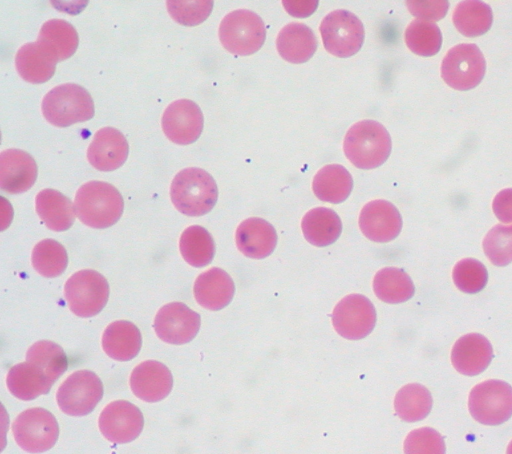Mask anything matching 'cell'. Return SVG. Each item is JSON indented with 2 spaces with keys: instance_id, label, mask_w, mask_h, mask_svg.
<instances>
[{
  "instance_id": "obj_1",
  "label": "cell",
  "mask_w": 512,
  "mask_h": 454,
  "mask_svg": "<svg viewBox=\"0 0 512 454\" xmlns=\"http://www.w3.org/2000/svg\"><path fill=\"white\" fill-rule=\"evenodd\" d=\"M124 201L120 192L103 181H89L76 192L74 210L85 225L103 229L115 224L121 217Z\"/></svg>"
},
{
  "instance_id": "obj_2",
  "label": "cell",
  "mask_w": 512,
  "mask_h": 454,
  "mask_svg": "<svg viewBox=\"0 0 512 454\" xmlns=\"http://www.w3.org/2000/svg\"><path fill=\"white\" fill-rule=\"evenodd\" d=\"M391 137L386 128L374 120H362L347 131L343 151L359 169H374L382 165L391 153Z\"/></svg>"
},
{
  "instance_id": "obj_3",
  "label": "cell",
  "mask_w": 512,
  "mask_h": 454,
  "mask_svg": "<svg viewBox=\"0 0 512 454\" xmlns=\"http://www.w3.org/2000/svg\"><path fill=\"white\" fill-rule=\"evenodd\" d=\"M175 208L187 216H202L215 206L218 188L213 177L205 170L190 167L178 172L170 187Z\"/></svg>"
},
{
  "instance_id": "obj_4",
  "label": "cell",
  "mask_w": 512,
  "mask_h": 454,
  "mask_svg": "<svg viewBox=\"0 0 512 454\" xmlns=\"http://www.w3.org/2000/svg\"><path fill=\"white\" fill-rule=\"evenodd\" d=\"M41 110L45 119L56 127H67L94 116V103L89 92L75 83L51 89L43 98Z\"/></svg>"
},
{
  "instance_id": "obj_5",
  "label": "cell",
  "mask_w": 512,
  "mask_h": 454,
  "mask_svg": "<svg viewBox=\"0 0 512 454\" xmlns=\"http://www.w3.org/2000/svg\"><path fill=\"white\" fill-rule=\"evenodd\" d=\"M266 29L263 20L246 9L228 13L219 25V39L230 53L247 56L257 52L265 42Z\"/></svg>"
},
{
  "instance_id": "obj_6",
  "label": "cell",
  "mask_w": 512,
  "mask_h": 454,
  "mask_svg": "<svg viewBox=\"0 0 512 454\" xmlns=\"http://www.w3.org/2000/svg\"><path fill=\"white\" fill-rule=\"evenodd\" d=\"M468 408L479 423L500 425L512 416V386L497 379L483 381L470 391Z\"/></svg>"
},
{
  "instance_id": "obj_7",
  "label": "cell",
  "mask_w": 512,
  "mask_h": 454,
  "mask_svg": "<svg viewBox=\"0 0 512 454\" xmlns=\"http://www.w3.org/2000/svg\"><path fill=\"white\" fill-rule=\"evenodd\" d=\"M64 296L69 309L77 316L88 318L98 314L109 297V284L99 272L84 269L66 281Z\"/></svg>"
},
{
  "instance_id": "obj_8",
  "label": "cell",
  "mask_w": 512,
  "mask_h": 454,
  "mask_svg": "<svg viewBox=\"0 0 512 454\" xmlns=\"http://www.w3.org/2000/svg\"><path fill=\"white\" fill-rule=\"evenodd\" d=\"M320 34L325 49L332 55L347 58L356 54L364 42V26L350 11L335 10L321 21Z\"/></svg>"
},
{
  "instance_id": "obj_9",
  "label": "cell",
  "mask_w": 512,
  "mask_h": 454,
  "mask_svg": "<svg viewBox=\"0 0 512 454\" xmlns=\"http://www.w3.org/2000/svg\"><path fill=\"white\" fill-rule=\"evenodd\" d=\"M16 443L29 453L51 449L59 435V426L51 412L36 407L23 411L12 423Z\"/></svg>"
},
{
  "instance_id": "obj_10",
  "label": "cell",
  "mask_w": 512,
  "mask_h": 454,
  "mask_svg": "<svg viewBox=\"0 0 512 454\" xmlns=\"http://www.w3.org/2000/svg\"><path fill=\"white\" fill-rule=\"evenodd\" d=\"M486 61L475 44L465 43L452 47L441 64L442 79L450 87L465 91L476 87L483 79Z\"/></svg>"
},
{
  "instance_id": "obj_11",
  "label": "cell",
  "mask_w": 512,
  "mask_h": 454,
  "mask_svg": "<svg viewBox=\"0 0 512 454\" xmlns=\"http://www.w3.org/2000/svg\"><path fill=\"white\" fill-rule=\"evenodd\" d=\"M102 396L100 378L92 371L79 370L69 375L59 386L56 400L65 414L84 416L94 410Z\"/></svg>"
},
{
  "instance_id": "obj_12",
  "label": "cell",
  "mask_w": 512,
  "mask_h": 454,
  "mask_svg": "<svg viewBox=\"0 0 512 454\" xmlns=\"http://www.w3.org/2000/svg\"><path fill=\"white\" fill-rule=\"evenodd\" d=\"M376 323V310L372 302L361 294H350L341 299L332 312L336 332L349 340L369 335Z\"/></svg>"
},
{
  "instance_id": "obj_13",
  "label": "cell",
  "mask_w": 512,
  "mask_h": 454,
  "mask_svg": "<svg viewBox=\"0 0 512 454\" xmlns=\"http://www.w3.org/2000/svg\"><path fill=\"white\" fill-rule=\"evenodd\" d=\"M201 318L198 313L181 302H171L159 309L153 327L164 342L182 345L190 342L198 333Z\"/></svg>"
},
{
  "instance_id": "obj_14",
  "label": "cell",
  "mask_w": 512,
  "mask_h": 454,
  "mask_svg": "<svg viewBox=\"0 0 512 454\" xmlns=\"http://www.w3.org/2000/svg\"><path fill=\"white\" fill-rule=\"evenodd\" d=\"M99 429L110 442L123 444L136 439L143 428L142 412L134 404L117 400L109 403L99 416Z\"/></svg>"
},
{
  "instance_id": "obj_15",
  "label": "cell",
  "mask_w": 512,
  "mask_h": 454,
  "mask_svg": "<svg viewBox=\"0 0 512 454\" xmlns=\"http://www.w3.org/2000/svg\"><path fill=\"white\" fill-rule=\"evenodd\" d=\"M200 107L189 99L172 102L164 111L161 125L166 137L178 145L195 142L203 130Z\"/></svg>"
},
{
  "instance_id": "obj_16",
  "label": "cell",
  "mask_w": 512,
  "mask_h": 454,
  "mask_svg": "<svg viewBox=\"0 0 512 454\" xmlns=\"http://www.w3.org/2000/svg\"><path fill=\"white\" fill-rule=\"evenodd\" d=\"M359 227L369 240L385 243L399 235L402 217L391 202L377 199L368 202L361 209Z\"/></svg>"
},
{
  "instance_id": "obj_17",
  "label": "cell",
  "mask_w": 512,
  "mask_h": 454,
  "mask_svg": "<svg viewBox=\"0 0 512 454\" xmlns=\"http://www.w3.org/2000/svg\"><path fill=\"white\" fill-rule=\"evenodd\" d=\"M173 378L164 364L148 360L137 365L130 375V388L133 394L146 402H158L170 393Z\"/></svg>"
},
{
  "instance_id": "obj_18",
  "label": "cell",
  "mask_w": 512,
  "mask_h": 454,
  "mask_svg": "<svg viewBox=\"0 0 512 454\" xmlns=\"http://www.w3.org/2000/svg\"><path fill=\"white\" fill-rule=\"evenodd\" d=\"M129 146L125 136L113 127L99 129L87 149L89 163L100 171H113L126 161Z\"/></svg>"
},
{
  "instance_id": "obj_19",
  "label": "cell",
  "mask_w": 512,
  "mask_h": 454,
  "mask_svg": "<svg viewBox=\"0 0 512 454\" xmlns=\"http://www.w3.org/2000/svg\"><path fill=\"white\" fill-rule=\"evenodd\" d=\"M37 178L33 157L20 149H7L0 154V188L9 194L29 190Z\"/></svg>"
},
{
  "instance_id": "obj_20",
  "label": "cell",
  "mask_w": 512,
  "mask_h": 454,
  "mask_svg": "<svg viewBox=\"0 0 512 454\" xmlns=\"http://www.w3.org/2000/svg\"><path fill=\"white\" fill-rule=\"evenodd\" d=\"M492 358L491 343L479 333H469L460 337L451 351L452 365L459 373L467 376L483 372Z\"/></svg>"
},
{
  "instance_id": "obj_21",
  "label": "cell",
  "mask_w": 512,
  "mask_h": 454,
  "mask_svg": "<svg viewBox=\"0 0 512 454\" xmlns=\"http://www.w3.org/2000/svg\"><path fill=\"white\" fill-rule=\"evenodd\" d=\"M235 242L238 250L246 257L263 259L274 251L277 234L268 221L252 217L238 225Z\"/></svg>"
},
{
  "instance_id": "obj_22",
  "label": "cell",
  "mask_w": 512,
  "mask_h": 454,
  "mask_svg": "<svg viewBox=\"0 0 512 454\" xmlns=\"http://www.w3.org/2000/svg\"><path fill=\"white\" fill-rule=\"evenodd\" d=\"M235 286L230 275L218 267L201 273L195 280L193 293L199 305L217 311L232 300Z\"/></svg>"
},
{
  "instance_id": "obj_23",
  "label": "cell",
  "mask_w": 512,
  "mask_h": 454,
  "mask_svg": "<svg viewBox=\"0 0 512 454\" xmlns=\"http://www.w3.org/2000/svg\"><path fill=\"white\" fill-rule=\"evenodd\" d=\"M276 48L285 61L300 64L308 61L314 55L317 49V39L307 25L292 22L279 31Z\"/></svg>"
},
{
  "instance_id": "obj_24",
  "label": "cell",
  "mask_w": 512,
  "mask_h": 454,
  "mask_svg": "<svg viewBox=\"0 0 512 454\" xmlns=\"http://www.w3.org/2000/svg\"><path fill=\"white\" fill-rule=\"evenodd\" d=\"M141 345V333L129 321L120 320L109 324L102 335L104 352L116 361L133 359L139 353Z\"/></svg>"
},
{
  "instance_id": "obj_25",
  "label": "cell",
  "mask_w": 512,
  "mask_h": 454,
  "mask_svg": "<svg viewBox=\"0 0 512 454\" xmlns=\"http://www.w3.org/2000/svg\"><path fill=\"white\" fill-rule=\"evenodd\" d=\"M35 208L40 219L52 231H65L74 223V205L57 190H41L36 195Z\"/></svg>"
},
{
  "instance_id": "obj_26",
  "label": "cell",
  "mask_w": 512,
  "mask_h": 454,
  "mask_svg": "<svg viewBox=\"0 0 512 454\" xmlns=\"http://www.w3.org/2000/svg\"><path fill=\"white\" fill-rule=\"evenodd\" d=\"M57 62L37 42L24 44L15 56V66L21 78L34 84L48 81L54 75Z\"/></svg>"
},
{
  "instance_id": "obj_27",
  "label": "cell",
  "mask_w": 512,
  "mask_h": 454,
  "mask_svg": "<svg viewBox=\"0 0 512 454\" xmlns=\"http://www.w3.org/2000/svg\"><path fill=\"white\" fill-rule=\"evenodd\" d=\"M6 383L13 396L25 401L48 393L53 385L39 367L28 361L12 366Z\"/></svg>"
},
{
  "instance_id": "obj_28",
  "label": "cell",
  "mask_w": 512,
  "mask_h": 454,
  "mask_svg": "<svg viewBox=\"0 0 512 454\" xmlns=\"http://www.w3.org/2000/svg\"><path fill=\"white\" fill-rule=\"evenodd\" d=\"M301 229L305 239L310 244L325 247L339 238L342 231V222L334 210L316 207L303 216Z\"/></svg>"
},
{
  "instance_id": "obj_29",
  "label": "cell",
  "mask_w": 512,
  "mask_h": 454,
  "mask_svg": "<svg viewBox=\"0 0 512 454\" xmlns=\"http://www.w3.org/2000/svg\"><path fill=\"white\" fill-rule=\"evenodd\" d=\"M353 188V179L348 170L339 164L322 167L314 176L312 189L315 196L328 203L345 201Z\"/></svg>"
},
{
  "instance_id": "obj_30",
  "label": "cell",
  "mask_w": 512,
  "mask_h": 454,
  "mask_svg": "<svg viewBox=\"0 0 512 454\" xmlns=\"http://www.w3.org/2000/svg\"><path fill=\"white\" fill-rule=\"evenodd\" d=\"M57 61L71 57L78 46V34L75 28L63 19L46 21L36 41Z\"/></svg>"
},
{
  "instance_id": "obj_31",
  "label": "cell",
  "mask_w": 512,
  "mask_h": 454,
  "mask_svg": "<svg viewBox=\"0 0 512 454\" xmlns=\"http://www.w3.org/2000/svg\"><path fill=\"white\" fill-rule=\"evenodd\" d=\"M373 290L381 301L397 304L409 300L414 295L415 287L405 271L396 267H385L375 274Z\"/></svg>"
},
{
  "instance_id": "obj_32",
  "label": "cell",
  "mask_w": 512,
  "mask_h": 454,
  "mask_svg": "<svg viewBox=\"0 0 512 454\" xmlns=\"http://www.w3.org/2000/svg\"><path fill=\"white\" fill-rule=\"evenodd\" d=\"M452 19L462 35L477 37L490 29L493 14L490 6L482 1H461L454 9Z\"/></svg>"
},
{
  "instance_id": "obj_33",
  "label": "cell",
  "mask_w": 512,
  "mask_h": 454,
  "mask_svg": "<svg viewBox=\"0 0 512 454\" xmlns=\"http://www.w3.org/2000/svg\"><path fill=\"white\" fill-rule=\"evenodd\" d=\"M179 249L184 260L193 267L208 265L215 254V244L210 233L202 226L192 225L181 234Z\"/></svg>"
},
{
  "instance_id": "obj_34",
  "label": "cell",
  "mask_w": 512,
  "mask_h": 454,
  "mask_svg": "<svg viewBox=\"0 0 512 454\" xmlns=\"http://www.w3.org/2000/svg\"><path fill=\"white\" fill-rule=\"evenodd\" d=\"M432 396L421 384L411 383L403 386L396 394L394 408L397 415L406 422L424 419L431 411Z\"/></svg>"
},
{
  "instance_id": "obj_35",
  "label": "cell",
  "mask_w": 512,
  "mask_h": 454,
  "mask_svg": "<svg viewBox=\"0 0 512 454\" xmlns=\"http://www.w3.org/2000/svg\"><path fill=\"white\" fill-rule=\"evenodd\" d=\"M26 361L39 367L52 383L66 371L68 366L62 347L48 340L34 343L26 353Z\"/></svg>"
},
{
  "instance_id": "obj_36",
  "label": "cell",
  "mask_w": 512,
  "mask_h": 454,
  "mask_svg": "<svg viewBox=\"0 0 512 454\" xmlns=\"http://www.w3.org/2000/svg\"><path fill=\"white\" fill-rule=\"evenodd\" d=\"M404 38L409 50L423 57L435 55L442 45V34L437 24L422 19L410 22Z\"/></svg>"
},
{
  "instance_id": "obj_37",
  "label": "cell",
  "mask_w": 512,
  "mask_h": 454,
  "mask_svg": "<svg viewBox=\"0 0 512 454\" xmlns=\"http://www.w3.org/2000/svg\"><path fill=\"white\" fill-rule=\"evenodd\" d=\"M31 260L37 273L54 278L66 269L68 256L62 244L53 239H44L33 248Z\"/></svg>"
},
{
  "instance_id": "obj_38",
  "label": "cell",
  "mask_w": 512,
  "mask_h": 454,
  "mask_svg": "<svg viewBox=\"0 0 512 454\" xmlns=\"http://www.w3.org/2000/svg\"><path fill=\"white\" fill-rule=\"evenodd\" d=\"M483 249L496 266H506L512 262V224H497L488 231L483 240Z\"/></svg>"
},
{
  "instance_id": "obj_39",
  "label": "cell",
  "mask_w": 512,
  "mask_h": 454,
  "mask_svg": "<svg viewBox=\"0 0 512 454\" xmlns=\"http://www.w3.org/2000/svg\"><path fill=\"white\" fill-rule=\"evenodd\" d=\"M452 276L456 287L468 294L481 291L488 280L486 267L474 258H465L456 263Z\"/></svg>"
},
{
  "instance_id": "obj_40",
  "label": "cell",
  "mask_w": 512,
  "mask_h": 454,
  "mask_svg": "<svg viewBox=\"0 0 512 454\" xmlns=\"http://www.w3.org/2000/svg\"><path fill=\"white\" fill-rule=\"evenodd\" d=\"M403 446L404 454H445L446 452L442 435L430 427L411 431Z\"/></svg>"
},
{
  "instance_id": "obj_41",
  "label": "cell",
  "mask_w": 512,
  "mask_h": 454,
  "mask_svg": "<svg viewBox=\"0 0 512 454\" xmlns=\"http://www.w3.org/2000/svg\"><path fill=\"white\" fill-rule=\"evenodd\" d=\"M171 17L182 25L194 26L203 22L210 14L212 1H168Z\"/></svg>"
},
{
  "instance_id": "obj_42",
  "label": "cell",
  "mask_w": 512,
  "mask_h": 454,
  "mask_svg": "<svg viewBox=\"0 0 512 454\" xmlns=\"http://www.w3.org/2000/svg\"><path fill=\"white\" fill-rule=\"evenodd\" d=\"M406 5L413 16L427 21L442 19L448 10L449 2L442 1H407Z\"/></svg>"
},
{
  "instance_id": "obj_43",
  "label": "cell",
  "mask_w": 512,
  "mask_h": 454,
  "mask_svg": "<svg viewBox=\"0 0 512 454\" xmlns=\"http://www.w3.org/2000/svg\"><path fill=\"white\" fill-rule=\"evenodd\" d=\"M496 217L502 223L512 222V188L501 190L492 203Z\"/></svg>"
},
{
  "instance_id": "obj_44",
  "label": "cell",
  "mask_w": 512,
  "mask_h": 454,
  "mask_svg": "<svg viewBox=\"0 0 512 454\" xmlns=\"http://www.w3.org/2000/svg\"><path fill=\"white\" fill-rule=\"evenodd\" d=\"M282 4L292 16L304 18L316 10L318 1H283Z\"/></svg>"
},
{
  "instance_id": "obj_45",
  "label": "cell",
  "mask_w": 512,
  "mask_h": 454,
  "mask_svg": "<svg viewBox=\"0 0 512 454\" xmlns=\"http://www.w3.org/2000/svg\"><path fill=\"white\" fill-rule=\"evenodd\" d=\"M506 454H512V440L508 444Z\"/></svg>"
}]
</instances>
